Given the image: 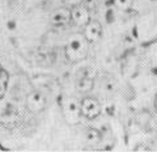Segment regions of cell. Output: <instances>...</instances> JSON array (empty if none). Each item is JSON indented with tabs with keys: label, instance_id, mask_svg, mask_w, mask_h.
<instances>
[{
	"label": "cell",
	"instance_id": "obj_1",
	"mask_svg": "<svg viewBox=\"0 0 157 152\" xmlns=\"http://www.w3.org/2000/svg\"><path fill=\"white\" fill-rule=\"evenodd\" d=\"M89 45L82 33H75L68 38L64 46V55L66 59L70 63H78L84 60L88 53H89Z\"/></svg>",
	"mask_w": 157,
	"mask_h": 152
},
{
	"label": "cell",
	"instance_id": "obj_5",
	"mask_svg": "<svg viewBox=\"0 0 157 152\" xmlns=\"http://www.w3.org/2000/svg\"><path fill=\"white\" fill-rule=\"evenodd\" d=\"M90 20V11L84 4H78V6L71 8V22L73 25L84 28Z\"/></svg>",
	"mask_w": 157,
	"mask_h": 152
},
{
	"label": "cell",
	"instance_id": "obj_7",
	"mask_svg": "<svg viewBox=\"0 0 157 152\" xmlns=\"http://www.w3.org/2000/svg\"><path fill=\"white\" fill-rule=\"evenodd\" d=\"M82 34H84V37L86 38V41L89 42L90 45L97 43L102 37V25H101V22L97 21V20H90L84 26Z\"/></svg>",
	"mask_w": 157,
	"mask_h": 152
},
{
	"label": "cell",
	"instance_id": "obj_15",
	"mask_svg": "<svg viewBox=\"0 0 157 152\" xmlns=\"http://www.w3.org/2000/svg\"><path fill=\"white\" fill-rule=\"evenodd\" d=\"M155 110L157 111V93H156V97H155Z\"/></svg>",
	"mask_w": 157,
	"mask_h": 152
},
{
	"label": "cell",
	"instance_id": "obj_2",
	"mask_svg": "<svg viewBox=\"0 0 157 152\" xmlns=\"http://www.w3.org/2000/svg\"><path fill=\"white\" fill-rule=\"evenodd\" d=\"M62 113L68 125H76L81 117L80 102L75 97H64L62 101Z\"/></svg>",
	"mask_w": 157,
	"mask_h": 152
},
{
	"label": "cell",
	"instance_id": "obj_16",
	"mask_svg": "<svg viewBox=\"0 0 157 152\" xmlns=\"http://www.w3.org/2000/svg\"><path fill=\"white\" fill-rule=\"evenodd\" d=\"M3 150H4V147H3V146H0V151H3Z\"/></svg>",
	"mask_w": 157,
	"mask_h": 152
},
{
	"label": "cell",
	"instance_id": "obj_8",
	"mask_svg": "<svg viewBox=\"0 0 157 152\" xmlns=\"http://www.w3.org/2000/svg\"><path fill=\"white\" fill-rule=\"evenodd\" d=\"M0 123L7 129H13L18 123V113L16 107L12 109H6L3 111L2 117H0Z\"/></svg>",
	"mask_w": 157,
	"mask_h": 152
},
{
	"label": "cell",
	"instance_id": "obj_13",
	"mask_svg": "<svg viewBox=\"0 0 157 152\" xmlns=\"http://www.w3.org/2000/svg\"><path fill=\"white\" fill-rule=\"evenodd\" d=\"M114 4L121 11H130L134 6V0H114Z\"/></svg>",
	"mask_w": 157,
	"mask_h": 152
},
{
	"label": "cell",
	"instance_id": "obj_12",
	"mask_svg": "<svg viewBox=\"0 0 157 152\" xmlns=\"http://www.w3.org/2000/svg\"><path fill=\"white\" fill-rule=\"evenodd\" d=\"M100 139H101V134L98 130L93 129V127H88L85 130V140L89 144H96L100 142Z\"/></svg>",
	"mask_w": 157,
	"mask_h": 152
},
{
	"label": "cell",
	"instance_id": "obj_14",
	"mask_svg": "<svg viewBox=\"0 0 157 152\" xmlns=\"http://www.w3.org/2000/svg\"><path fill=\"white\" fill-rule=\"evenodd\" d=\"M63 4L68 8H72L78 6V4H82V0H63Z\"/></svg>",
	"mask_w": 157,
	"mask_h": 152
},
{
	"label": "cell",
	"instance_id": "obj_9",
	"mask_svg": "<svg viewBox=\"0 0 157 152\" xmlns=\"http://www.w3.org/2000/svg\"><path fill=\"white\" fill-rule=\"evenodd\" d=\"M36 60L42 66H51L55 62V54L50 49L41 47L36 51Z\"/></svg>",
	"mask_w": 157,
	"mask_h": 152
},
{
	"label": "cell",
	"instance_id": "obj_3",
	"mask_svg": "<svg viewBox=\"0 0 157 152\" xmlns=\"http://www.w3.org/2000/svg\"><path fill=\"white\" fill-rule=\"evenodd\" d=\"M80 113L81 117L86 119H96L101 113V105L97 99L92 96H85L80 101Z\"/></svg>",
	"mask_w": 157,
	"mask_h": 152
},
{
	"label": "cell",
	"instance_id": "obj_10",
	"mask_svg": "<svg viewBox=\"0 0 157 152\" xmlns=\"http://www.w3.org/2000/svg\"><path fill=\"white\" fill-rule=\"evenodd\" d=\"M93 87H94V80L93 77L89 76V75H82L81 77H78L77 80V89L80 93H89Z\"/></svg>",
	"mask_w": 157,
	"mask_h": 152
},
{
	"label": "cell",
	"instance_id": "obj_6",
	"mask_svg": "<svg viewBox=\"0 0 157 152\" xmlns=\"http://www.w3.org/2000/svg\"><path fill=\"white\" fill-rule=\"evenodd\" d=\"M50 24L55 28L66 26L71 24V8L64 6L54 9L50 14Z\"/></svg>",
	"mask_w": 157,
	"mask_h": 152
},
{
	"label": "cell",
	"instance_id": "obj_11",
	"mask_svg": "<svg viewBox=\"0 0 157 152\" xmlns=\"http://www.w3.org/2000/svg\"><path fill=\"white\" fill-rule=\"evenodd\" d=\"M8 83H9V75L4 68L0 67V100L6 96L7 93V88H8Z\"/></svg>",
	"mask_w": 157,
	"mask_h": 152
},
{
	"label": "cell",
	"instance_id": "obj_4",
	"mask_svg": "<svg viewBox=\"0 0 157 152\" xmlns=\"http://www.w3.org/2000/svg\"><path fill=\"white\" fill-rule=\"evenodd\" d=\"M47 100L41 91H32L25 99V106L30 113H41L46 109Z\"/></svg>",
	"mask_w": 157,
	"mask_h": 152
}]
</instances>
